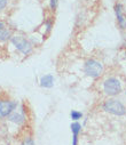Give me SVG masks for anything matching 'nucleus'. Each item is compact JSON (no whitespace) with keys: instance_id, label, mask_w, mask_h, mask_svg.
Listing matches in <instances>:
<instances>
[{"instance_id":"obj_1","label":"nucleus","mask_w":126,"mask_h":145,"mask_svg":"<svg viewBox=\"0 0 126 145\" xmlns=\"http://www.w3.org/2000/svg\"><path fill=\"white\" fill-rule=\"evenodd\" d=\"M9 42L23 56H29L33 53L34 44L31 41L30 38H28L23 33H14L12 35Z\"/></svg>"},{"instance_id":"obj_2","label":"nucleus","mask_w":126,"mask_h":145,"mask_svg":"<svg viewBox=\"0 0 126 145\" xmlns=\"http://www.w3.org/2000/svg\"><path fill=\"white\" fill-rule=\"evenodd\" d=\"M82 72L91 79H99L104 73V65L96 58H88L82 65Z\"/></svg>"},{"instance_id":"obj_3","label":"nucleus","mask_w":126,"mask_h":145,"mask_svg":"<svg viewBox=\"0 0 126 145\" xmlns=\"http://www.w3.org/2000/svg\"><path fill=\"white\" fill-rule=\"evenodd\" d=\"M102 110L106 113H109L115 117H124L126 114V106L123 104L121 101L115 97H110L103 102Z\"/></svg>"},{"instance_id":"obj_4","label":"nucleus","mask_w":126,"mask_h":145,"mask_svg":"<svg viewBox=\"0 0 126 145\" xmlns=\"http://www.w3.org/2000/svg\"><path fill=\"white\" fill-rule=\"evenodd\" d=\"M102 90L109 97H116L123 91V82L117 77H108L102 82Z\"/></svg>"},{"instance_id":"obj_5","label":"nucleus","mask_w":126,"mask_h":145,"mask_svg":"<svg viewBox=\"0 0 126 145\" xmlns=\"http://www.w3.org/2000/svg\"><path fill=\"white\" fill-rule=\"evenodd\" d=\"M18 108V103L9 98H0V120L7 119L15 110Z\"/></svg>"},{"instance_id":"obj_6","label":"nucleus","mask_w":126,"mask_h":145,"mask_svg":"<svg viewBox=\"0 0 126 145\" xmlns=\"http://www.w3.org/2000/svg\"><path fill=\"white\" fill-rule=\"evenodd\" d=\"M7 120L12 123H14L15 126H24L28 121V114H26V108H25V104H22L20 106V110H15L8 118Z\"/></svg>"},{"instance_id":"obj_7","label":"nucleus","mask_w":126,"mask_h":145,"mask_svg":"<svg viewBox=\"0 0 126 145\" xmlns=\"http://www.w3.org/2000/svg\"><path fill=\"white\" fill-rule=\"evenodd\" d=\"M113 12H115V16H116L118 27L120 30H126V13L124 10L123 4L117 1L113 5Z\"/></svg>"},{"instance_id":"obj_8","label":"nucleus","mask_w":126,"mask_h":145,"mask_svg":"<svg viewBox=\"0 0 126 145\" xmlns=\"http://www.w3.org/2000/svg\"><path fill=\"white\" fill-rule=\"evenodd\" d=\"M54 84H55V78L53 74H44L40 77V80H39V85L41 88H45V89H51L54 87Z\"/></svg>"},{"instance_id":"obj_9","label":"nucleus","mask_w":126,"mask_h":145,"mask_svg":"<svg viewBox=\"0 0 126 145\" xmlns=\"http://www.w3.org/2000/svg\"><path fill=\"white\" fill-rule=\"evenodd\" d=\"M13 34H14V31L12 30V27L8 24L6 26H4L1 30H0V44L9 42Z\"/></svg>"},{"instance_id":"obj_10","label":"nucleus","mask_w":126,"mask_h":145,"mask_svg":"<svg viewBox=\"0 0 126 145\" xmlns=\"http://www.w3.org/2000/svg\"><path fill=\"white\" fill-rule=\"evenodd\" d=\"M82 126L79 121H72L70 125V130L72 134V137H79V134L81 133Z\"/></svg>"},{"instance_id":"obj_11","label":"nucleus","mask_w":126,"mask_h":145,"mask_svg":"<svg viewBox=\"0 0 126 145\" xmlns=\"http://www.w3.org/2000/svg\"><path fill=\"white\" fill-rule=\"evenodd\" d=\"M53 25H54V20L53 17H47L44 22V29H45V34H49L52 29H53Z\"/></svg>"},{"instance_id":"obj_12","label":"nucleus","mask_w":126,"mask_h":145,"mask_svg":"<svg viewBox=\"0 0 126 145\" xmlns=\"http://www.w3.org/2000/svg\"><path fill=\"white\" fill-rule=\"evenodd\" d=\"M12 0H0V15L6 14L11 7Z\"/></svg>"},{"instance_id":"obj_13","label":"nucleus","mask_w":126,"mask_h":145,"mask_svg":"<svg viewBox=\"0 0 126 145\" xmlns=\"http://www.w3.org/2000/svg\"><path fill=\"white\" fill-rule=\"evenodd\" d=\"M82 117H84L82 112H80L78 110H71L70 111V118L72 121H79L80 119H82Z\"/></svg>"},{"instance_id":"obj_14","label":"nucleus","mask_w":126,"mask_h":145,"mask_svg":"<svg viewBox=\"0 0 126 145\" xmlns=\"http://www.w3.org/2000/svg\"><path fill=\"white\" fill-rule=\"evenodd\" d=\"M48 3V9L52 13H55L59 8V0H47Z\"/></svg>"},{"instance_id":"obj_15","label":"nucleus","mask_w":126,"mask_h":145,"mask_svg":"<svg viewBox=\"0 0 126 145\" xmlns=\"http://www.w3.org/2000/svg\"><path fill=\"white\" fill-rule=\"evenodd\" d=\"M20 145H36V144H34L33 137H32L31 135H28V136H25V137L21 140Z\"/></svg>"},{"instance_id":"obj_16","label":"nucleus","mask_w":126,"mask_h":145,"mask_svg":"<svg viewBox=\"0 0 126 145\" xmlns=\"http://www.w3.org/2000/svg\"><path fill=\"white\" fill-rule=\"evenodd\" d=\"M7 24H8V23H7V22H6L4 18H0V30H1L4 26H6Z\"/></svg>"},{"instance_id":"obj_17","label":"nucleus","mask_w":126,"mask_h":145,"mask_svg":"<svg viewBox=\"0 0 126 145\" xmlns=\"http://www.w3.org/2000/svg\"><path fill=\"white\" fill-rule=\"evenodd\" d=\"M124 46H125V48H126V40L124 41Z\"/></svg>"},{"instance_id":"obj_18","label":"nucleus","mask_w":126,"mask_h":145,"mask_svg":"<svg viewBox=\"0 0 126 145\" xmlns=\"http://www.w3.org/2000/svg\"><path fill=\"white\" fill-rule=\"evenodd\" d=\"M125 95H126V90H125Z\"/></svg>"},{"instance_id":"obj_19","label":"nucleus","mask_w":126,"mask_h":145,"mask_svg":"<svg viewBox=\"0 0 126 145\" xmlns=\"http://www.w3.org/2000/svg\"><path fill=\"white\" fill-rule=\"evenodd\" d=\"M7 145H9V144H7Z\"/></svg>"}]
</instances>
